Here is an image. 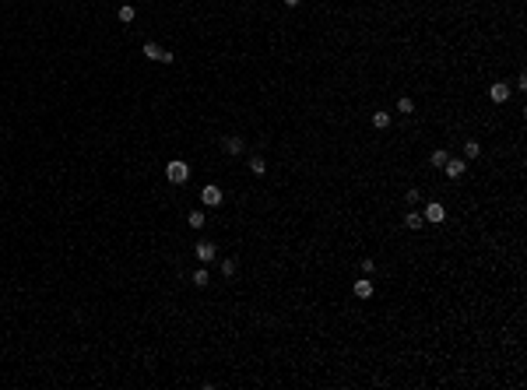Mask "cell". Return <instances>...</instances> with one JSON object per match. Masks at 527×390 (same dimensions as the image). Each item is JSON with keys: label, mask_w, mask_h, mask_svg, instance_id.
Wrapping results in <instances>:
<instances>
[{"label": "cell", "mask_w": 527, "mask_h": 390, "mask_svg": "<svg viewBox=\"0 0 527 390\" xmlns=\"http://www.w3.org/2000/svg\"><path fill=\"white\" fill-rule=\"evenodd\" d=\"M166 179H169V183H176V186H183V183L190 179V166H186L183 159H173V162L166 166Z\"/></svg>", "instance_id": "1"}, {"label": "cell", "mask_w": 527, "mask_h": 390, "mask_svg": "<svg viewBox=\"0 0 527 390\" xmlns=\"http://www.w3.org/2000/svg\"><path fill=\"white\" fill-rule=\"evenodd\" d=\"M141 53H144L148 60H155V63H173V53H169V50H162L158 43H144V46H141Z\"/></svg>", "instance_id": "2"}, {"label": "cell", "mask_w": 527, "mask_h": 390, "mask_svg": "<svg viewBox=\"0 0 527 390\" xmlns=\"http://www.w3.org/2000/svg\"><path fill=\"white\" fill-rule=\"evenodd\" d=\"M200 201H204L208 208H218V204L225 201V193H222V186H215V183H208L204 190H200Z\"/></svg>", "instance_id": "3"}, {"label": "cell", "mask_w": 527, "mask_h": 390, "mask_svg": "<svg viewBox=\"0 0 527 390\" xmlns=\"http://www.w3.org/2000/svg\"><path fill=\"white\" fill-rule=\"evenodd\" d=\"M422 218H425V225H439L443 218H447V208H443V204H425V211H422Z\"/></svg>", "instance_id": "4"}, {"label": "cell", "mask_w": 527, "mask_h": 390, "mask_svg": "<svg viewBox=\"0 0 527 390\" xmlns=\"http://www.w3.org/2000/svg\"><path fill=\"white\" fill-rule=\"evenodd\" d=\"M215 257H218V246H215L211 239H200V243H197V260H200V264H211Z\"/></svg>", "instance_id": "5"}, {"label": "cell", "mask_w": 527, "mask_h": 390, "mask_svg": "<svg viewBox=\"0 0 527 390\" xmlns=\"http://www.w3.org/2000/svg\"><path fill=\"white\" fill-rule=\"evenodd\" d=\"M443 172H447L450 179H461L468 172V159H447V166H443Z\"/></svg>", "instance_id": "6"}, {"label": "cell", "mask_w": 527, "mask_h": 390, "mask_svg": "<svg viewBox=\"0 0 527 390\" xmlns=\"http://www.w3.org/2000/svg\"><path fill=\"white\" fill-rule=\"evenodd\" d=\"M242 148H246V141H242L239 134H229V137L222 141V151H225V155H242Z\"/></svg>", "instance_id": "7"}, {"label": "cell", "mask_w": 527, "mask_h": 390, "mask_svg": "<svg viewBox=\"0 0 527 390\" xmlns=\"http://www.w3.org/2000/svg\"><path fill=\"white\" fill-rule=\"evenodd\" d=\"M373 292H376V285L369 281V275L355 281V295H358V299H373Z\"/></svg>", "instance_id": "8"}, {"label": "cell", "mask_w": 527, "mask_h": 390, "mask_svg": "<svg viewBox=\"0 0 527 390\" xmlns=\"http://www.w3.org/2000/svg\"><path fill=\"white\" fill-rule=\"evenodd\" d=\"M489 99H492V102H506V99H510V85H506V81H496V85L489 88Z\"/></svg>", "instance_id": "9"}, {"label": "cell", "mask_w": 527, "mask_h": 390, "mask_svg": "<svg viewBox=\"0 0 527 390\" xmlns=\"http://www.w3.org/2000/svg\"><path fill=\"white\" fill-rule=\"evenodd\" d=\"M186 225H190V228H204V225H208V215L200 211V208H193V211L186 215Z\"/></svg>", "instance_id": "10"}, {"label": "cell", "mask_w": 527, "mask_h": 390, "mask_svg": "<svg viewBox=\"0 0 527 390\" xmlns=\"http://www.w3.org/2000/svg\"><path fill=\"white\" fill-rule=\"evenodd\" d=\"M425 225V218L418 215V211H408V215H404V228H411V232H418Z\"/></svg>", "instance_id": "11"}, {"label": "cell", "mask_w": 527, "mask_h": 390, "mask_svg": "<svg viewBox=\"0 0 527 390\" xmlns=\"http://www.w3.org/2000/svg\"><path fill=\"white\" fill-rule=\"evenodd\" d=\"M218 271H222V278H235V271H239V264H235L232 257H222V264H218Z\"/></svg>", "instance_id": "12"}, {"label": "cell", "mask_w": 527, "mask_h": 390, "mask_svg": "<svg viewBox=\"0 0 527 390\" xmlns=\"http://www.w3.org/2000/svg\"><path fill=\"white\" fill-rule=\"evenodd\" d=\"M373 127H376V130H387V127H390V112H387V109H376V112H373Z\"/></svg>", "instance_id": "13"}, {"label": "cell", "mask_w": 527, "mask_h": 390, "mask_svg": "<svg viewBox=\"0 0 527 390\" xmlns=\"http://www.w3.org/2000/svg\"><path fill=\"white\" fill-rule=\"evenodd\" d=\"M397 112H401V116H411V112H415V99H411V95L397 99Z\"/></svg>", "instance_id": "14"}, {"label": "cell", "mask_w": 527, "mask_h": 390, "mask_svg": "<svg viewBox=\"0 0 527 390\" xmlns=\"http://www.w3.org/2000/svg\"><path fill=\"white\" fill-rule=\"evenodd\" d=\"M193 285H197V288L211 285V275H208V267H197V271H193Z\"/></svg>", "instance_id": "15"}, {"label": "cell", "mask_w": 527, "mask_h": 390, "mask_svg": "<svg viewBox=\"0 0 527 390\" xmlns=\"http://www.w3.org/2000/svg\"><path fill=\"white\" fill-rule=\"evenodd\" d=\"M478 155H481V144L478 141H464V159L471 162V159H478Z\"/></svg>", "instance_id": "16"}, {"label": "cell", "mask_w": 527, "mask_h": 390, "mask_svg": "<svg viewBox=\"0 0 527 390\" xmlns=\"http://www.w3.org/2000/svg\"><path fill=\"white\" fill-rule=\"evenodd\" d=\"M250 172H253V176H264V172H267V162L260 159V155H253V159H250Z\"/></svg>", "instance_id": "17"}, {"label": "cell", "mask_w": 527, "mask_h": 390, "mask_svg": "<svg viewBox=\"0 0 527 390\" xmlns=\"http://www.w3.org/2000/svg\"><path fill=\"white\" fill-rule=\"evenodd\" d=\"M447 159H450V151H443V148H436V151H432V166H436V169L447 166Z\"/></svg>", "instance_id": "18"}, {"label": "cell", "mask_w": 527, "mask_h": 390, "mask_svg": "<svg viewBox=\"0 0 527 390\" xmlns=\"http://www.w3.org/2000/svg\"><path fill=\"white\" fill-rule=\"evenodd\" d=\"M134 18H137V11H134L130 4H123V7H119V21H123V25H130Z\"/></svg>", "instance_id": "19"}, {"label": "cell", "mask_w": 527, "mask_h": 390, "mask_svg": "<svg viewBox=\"0 0 527 390\" xmlns=\"http://www.w3.org/2000/svg\"><path fill=\"white\" fill-rule=\"evenodd\" d=\"M404 201H408V204H411V208H415V204H418V201H422V190H415V186H411V190H408V193H404Z\"/></svg>", "instance_id": "20"}, {"label": "cell", "mask_w": 527, "mask_h": 390, "mask_svg": "<svg viewBox=\"0 0 527 390\" xmlns=\"http://www.w3.org/2000/svg\"><path fill=\"white\" fill-rule=\"evenodd\" d=\"M376 271V260L373 257H362V275H373Z\"/></svg>", "instance_id": "21"}, {"label": "cell", "mask_w": 527, "mask_h": 390, "mask_svg": "<svg viewBox=\"0 0 527 390\" xmlns=\"http://www.w3.org/2000/svg\"><path fill=\"white\" fill-rule=\"evenodd\" d=\"M281 4H285V7H299V4H302V0H281Z\"/></svg>", "instance_id": "22"}]
</instances>
